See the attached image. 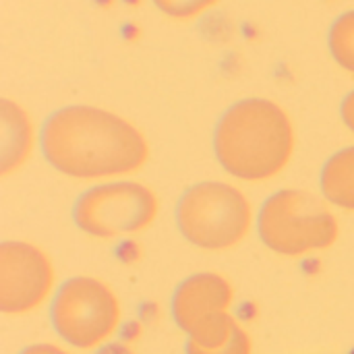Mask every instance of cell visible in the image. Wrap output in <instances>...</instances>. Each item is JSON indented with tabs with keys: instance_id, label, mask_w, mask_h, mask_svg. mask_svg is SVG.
<instances>
[{
	"instance_id": "obj_10",
	"label": "cell",
	"mask_w": 354,
	"mask_h": 354,
	"mask_svg": "<svg viewBox=\"0 0 354 354\" xmlns=\"http://www.w3.org/2000/svg\"><path fill=\"white\" fill-rule=\"evenodd\" d=\"M322 193L328 203L354 212V145L336 151L322 170Z\"/></svg>"
},
{
	"instance_id": "obj_14",
	"label": "cell",
	"mask_w": 354,
	"mask_h": 354,
	"mask_svg": "<svg viewBox=\"0 0 354 354\" xmlns=\"http://www.w3.org/2000/svg\"><path fill=\"white\" fill-rule=\"evenodd\" d=\"M340 112H342V120H344V124H346V127H348V129L354 133V91H351V93L344 97Z\"/></svg>"
},
{
	"instance_id": "obj_3",
	"label": "cell",
	"mask_w": 354,
	"mask_h": 354,
	"mask_svg": "<svg viewBox=\"0 0 354 354\" xmlns=\"http://www.w3.org/2000/svg\"><path fill=\"white\" fill-rule=\"evenodd\" d=\"M255 222L247 195L220 180H203L185 191L176 207L180 234L203 251H230L251 232Z\"/></svg>"
},
{
	"instance_id": "obj_15",
	"label": "cell",
	"mask_w": 354,
	"mask_h": 354,
	"mask_svg": "<svg viewBox=\"0 0 354 354\" xmlns=\"http://www.w3.org/2000/svg\"><path fill=\"white\" fill-rule=\"evenodd\" d=\"M21 354H71V353H66L64 348L54 346V344H33V346L25 348Z\"/></svg>"
},
{
	"instance_id": "obj_16",
	"label": "cell",
	"mask_w": 354,
	"mask_h": 354,
	"mask_svg": "<svg viewBox=\"0 0 354 354\" xmlns=\"http://www.w3.org/2000/svg\"><path fill=\"white\" fill-rule=\"evenodd\" d=\"M97 354H133V351L124 344H106L100 348Z\"/></svg>"
},
{
	"instance_id": "obj_7",
	"label": "cell",
	"mask_w": 354,
	"mask_h": 354,
	"mask_svg": "<svg viewBox=\"0 0 354 354\" xmlns=\"http://www.w3.org/2000/svg\"><path fill=\"white\" fill-rule=\"evenodd\" d=\"M232 303L234 288L224 276L205 272L187 278L172 299V315L187 334V344L218 348L228 342L239 328L230 313Z\"/></svg>"
},
{
	"instance_id": "obj_5",
	"label": "cell",
	"mask_w": 354,
	"mask_h": 354,
	"mask_svg": "<svg viewBox=\"0 0 354 354\" xmlns=\"http://www.w3.org/2000/svg\"><path fill=\"white\" fill-rule=\"evenodd\" d=\"M160 199L135 180H112L85 191L75 205V222L87 236L110 241L135 236L153 226Z\"/></svg>"
},
{
	"instance_id": "obj_11",
	"label": "cell",
	"mask_w": 354,
	"mask_h": 354,
	"mask_svg": "<svg viewBox=\"0 0 354 354\" xmlns=\"http://www.w3.org/2000/svg\"><path fill=\"white\" fill-rule=\"evenodd\" d=\"M328 46L332 52V58L348 73L354 75V10L340 15L328 35Z\"/></svg>"
},
{
	"instance_id": "obj_1",
	"label": "cell",
	"mask_w": 354,
	"mask_h": 354,
	"mask_svg": "<svg viewBox=\"0 0 354 354\" xmlns=\"http://www.w3.org/2000/svg\"><path fill=\"white\" fill-rule=\"evenodd\" d=\"M48 164L77 180H118L149 162L145 135L120 114L95 106L56 110L41 129Z\"/></svg>"
},
{
	"instance_id": "obj_4",
	"label": "cell",
	"mask_w": 354,
	"mask_h": 354,
	"mask_svg": "<svg viewBox=\"0 0 354 354\" xmlns=\"http://www.w3.org/2000/svg\"><path fill=\"white\" fill-rule=\"evenodd\" d=\"M261 243L284 257H305L328 251L340 236L338 218L307 191L284 189L274 193L257 216Z\"/></svg>"
},
{
	"instance_id": "obj_6",
	"label": "cell",
	"mask_w": 354,
	"mask_h": 354,
	"mask_svg": "<svg viewBox=\"0 0 354 354\" xmlns=\"http://www.w3.org/2000/svg\"><path fill=\"white\" fill-rule=\"evenodd\" d=\"M120 301L102 280L77 276L66 280L52 303V324L58 336L75 348L104 346L120 326Z\"/></svg>"
},
{
	"instance_id": "obj_13",
	"label": "cell",
	"mask_w": 354,
	"mask_h": 354,
	"mask_svg": "<svg viewBox=\"0 0 354 354\" xmlns=\"http://www.w3.org/2000/svg\"><path fill=\"white\" fill-rule=\"evenodd\" d=\"M187 354H253L251 336L239 326L228 342L218 348H199L195 344H187Z\"/></svg>"
},
{
	"instance_id": "obj_12",
	"label": "cell",
	"mask_w": 354,
	"mask_h": 354,
	"mask_svg": "<svg viewBox=\"0 0 354 354\" xmlns=\"http://www.w3.org/2000/svg\"><path fill=\"white\" fill-rule=\"evenodd\" d=\"M220 0H153L160 12L176 21H193L212 10Z\"/></svg>"
},
{
	"instance_id": "obj_2",
	"label": "cell",
	"mask_w": 354,
	"mask_h": 354,
	"mask_svg": "<svg viewBox=\"0 0 354 354\" xmlns=\"http://www.w3.org/2000/svg\"><path fill=\"white\" fill-rule=\"evenodd\" d=\"M297 131L290 114L266 97H247L230 106L214 133L220 166L239 180L266 183L292 162Z\"/></svg>"
},
{
	"instance_id": "obj_8",
	"label": "cell",
	"mask_w": 354,
	"mask_h": 354,
	"mask_svg": "<svg viewBox=\"0 0 354 354\" xmlns=\"http://www.w3.org/2000/svg\"><path fill=\"white\" fill-rule=\"evenodd\" d=\"M56 270L50 255L25 241L0 245V311L25 315L39 309L52 295Z\"/></svg>"
},
{
	"instance_id": "obj_9",
	"label": "cell",
	"mask_w": 354,
	"mask_h": 354,
	"mask_svg": "<svg viewBox=\"0 0 354 354\" xmlns=\"http://www.w3.org/2000/svg\"><path fill=\"white\" fill-rule=\"evenodd\" d=\"M2 118V149H0V174L6 178L21 170L35 147V124L29 114L15 102H0Z\"/></svg>"
}]
</instances>
